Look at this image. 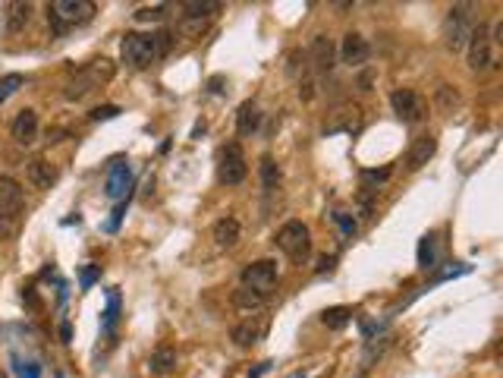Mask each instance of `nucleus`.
Here are the masks:
<instances>
[{"mask_svg":"<svg viewBox=\"0 0 503 378\" xmlns=\"http://www.w3.org/2000/svg\"><path fill=\"white\" fill-rule=\"evenodd\" d=\"M95 16V3L91 0H54L48 7V22L54 26L57 35H63L69 26H82Z\"/></svg>","mask_w":503,"mask_h":378,"instance_id":"nucleus-1","label":"nucleus"},{"mask_svg":"<svg viewBox=\"0 0 503 378\" xmlns=\"http://www.w3.org/2000/svg\"><path fill=\"white\" fill-rule=\"evenodd\" d=\"M274 243H277L280 252H286L292 261H302V259H308V252H312V230H308V224H302V221H286V224L277 230Z\"/></svg>","mask_w":503,"mask_h":378,"instance_id":"nucleus-2","label":"nucleus"},{"mask_svg":"<svg viewBox=\"0 0 503 378\" xmlns=\"http://www.w3.org/2000/svg\"><path fill=\"white\" fill-rule=\"evenodd\" d=\"M123 60L130 63L132 69H148L157 60V42L155 35L145 32H126L123 38Z\"/></svg>","mask_w":503,"mask_h":378,"instance_id":"nucleus-3","label":"nucleus"},{"mask_svg":"<svg viewBox=\"0 0 503 378\" xmlns=\"http://www.w3.org/2000/svg\"><path fill=\"white\" fill-rule=\"evenodd\" d=\"M472 13L466 3H459V7H450L447 19H443V38H447V48L450 51H459L469 44L472 38Z\"/></svg>","mask_w":503,"mask_h":378,"instance_id":"nucleus-4","label":"nucleus"},{"mask_svg":"<svg viewBox=\"0 0 503 378\" xmlns=\"http://www.w3.org/2000/svg\"><path fill=\"white\" fill-rule=\"evenodd\" d=\"M110 79H114V63L110 60H95L89 69H82L73 83L67 85V98H82L85 92H91L95 85H101V83H110Z\"/></svg>","mask_w":503,"mask_h":378,"instance_id":"nucleus-5","label":"nucleus"},{"mask_svg":"<svg viewBox=\"0 0 503 378\" xmlns=\"http://www.w3.org/2000/svg\"><path fill=\"white\" fill-rule=\"evenodd\" d=\"M274 284H277V261L274 259H258L242 268V287L255 290V293L267 296L274 290Z\"/></svg>","mask_w":503,"mask_h":378,"instance_id":"nucleus-6","label":"nucleus"},{"mask_svg":"<svg viewBox=\"0 0 503 378\" xmlns=\"http://www.w3.org/2000/svg\"><path fill=\"white\" fill-rule=\"evenodd\" d=\"M249 173V161H245V151L239 142H230L220 148V180L227 186H239Z\"/></svg>","mask_w":503,"mask_h":378,"instance_id":"nucleus-7","label":"nucleus"},{"mask_svg":"<svg viewBox=\"0 0 503 378\" xmlns=\"http://www.w3.org/2000/svg\"><path fill=\"white\" fill-rule=\"evenodd\" d=\"M390 108H394V114L403 120V123H418V120L425 117V101H422V95L412 89H396L394 95H390Z\"/></svg>","mask_w":503,"mask_h":378,"instance_id":"nucleus-8","label":"nucleus"},{"mask_svg":"<svg viewBox=\"0 0 503 378\" xmlns=\"http://www.w3.org/2000/svg\"><path fill=\"white\" fill-rule=\"evenodd\" d=\"M491 63H494L491 35H488V26L478 22V28H472V38H469V67L475 69V73H484Z\"/></svg>","mask_w":503,"mask_h":378,"instance_id":"nucleus-9","label":"nucleus"},{"mask_svg":"<svg viewBox=\"0 0 503 378\" xmlns=\"http://www.w3.org/2000/svg\"><path fill=\"white\" fill-rule=\"evenodd\" d=\"M22 208V186L13 177L0 173V218H16Z\"/></svg>","mask_w":503,"mask_h":378,"instance_id":"nucleus-10","label":"nucleus"},{"mask_svg":"<svg viewBox=\"0 0 503 378\" xmlns=\"http://www.w3.org/2000/svg\"><path fill=\"white\" fill-rule=\"evenodd\" d=\"M10 132H13V139L19 145H32L35 139H38V114H35L32 108L19 110L13 120V126H10Z\"/></svg>","mask_w":503,"mask_h":378,"instance_id":"nucleus-11","label":"nucleus"},{"mask_svg":"<svg viewBox=\"0 0 503 378\" xmlns=\"http://www.w3.org/2000/svg\"><path fill=\"white\" fill-rule=\"evenodd\" d=\"M434 151H437V139L434 136H418L412 142V148H409V155H406V167L409 171H422V167L434 158Z\"/></svg>","mask_w":503,"mask_h":378,"instance_id":"nucleus-12","label":"nucleus"},{"mask_svg":"<svg viewBox=\"0 0 503 378\" xmlns=\"http://www.w3.org/2000/svg\"><path fill=\"white\" fill-rule=\"evenodd\" d=\"M340 57L349 67H362L368 60V42L359 32H346L343 35V44H340Z\"/></svg>","mask_w":503,"mask_h":378,"instance_id":"nucleus-13","label":"nucleus"},{"mask_svg":"<svg viewBox=\"0 0 503 378\" xmlns=\"http://www.w3.org/2000/svg\"><path fill=\"white\" fill-rule=\"evenodd\" d=\"M130 186H132V173L126 164H114L107 173V196L114 202H123V196H130Z\"/></svg>","mask_w":503,"mask_h":378,"instance_id":"nucleus-14","label":"nucleus"},{"mask_svg":"<svg viewBox=\"0 0 503 378\" xmlns=\"http://www.w3.org/2000/svg\"><path fill=\"white\" fill-rule=\"evenodd\" d=\"M148 369H151V375L155 378H167V375H173L177 372V350L173 347H157L155 353H151V359H148Z\"/></svg>","mask_w":503,"mask_h":378,"instance_id":"nucleus-15","label":"nucleus"},{"mask_svg":"<svg viewBox=\"0 0 503 378\" xmlns=\"http://www.w3.org/2000/svg\"><path fill=\"white\" fill-rule=\"evenodd\" d=\"M312 63L318 73H330L333 69V42L327 38V35H315L312 38Z\"/></svg>","mask_w":503,"mask_h":378,"instance_id":"nucleus-16","label":"nucleus"},{"mask_svg":"<svg viewBox=\"0 0 503 378\" xmlns=\"http://www.w3.org/2000/svg\"><path fill=\"white\" fill-rule=\"evenodd\" d=\"M214 243H218L220 249H233L239 243V237H242V227H239V221L236 218H230V214H227V218H220L218 224H214Z\"/></svg>","mask_w":503,"mask_h":378,"instance_id":"nucleus-17","label":"nucleus"},{"mask_svg":"<svg viewBox=\"0 0 503 378\" xmlns=\"http://www.w3.org/2000/svg\"><path fill=\"white\" fill-rule=\"evenodd\" d=\"M26 177H28V183H32L35 189H51V183L57 180V171L44 158H32L26 164Z\"/></svg>","mask_w":503,"mask_h":378,"instance_id":"nucleus-18","label":"nucleus"},{"mask_svg":"<svg viewBox=\"0 0 503 378\" xmlns=\"http://www.w3.org/2000/svg\"><path fill=\"white\" fill-rule=\"evenodd\" d=\"M261 123V114H258V104L255 101H242L239 104V114H236V132L239 136H251L258 130Z\"/></svg>","mask_w":503,"mask_h":378,"instance_id":"nucleus-19","label":"nucleus"},{"mask_svg":"<svg viewBox=\"0 0 503 378\" xmlns=\"http://www.w3.org/2000/svg\"><path fill=\"white\" fill-rule=\"evenodd\" d=\"M28 16H32V7H28V3H7V16H3L7 35H19L22 28L28 26Z\"/></svg>","mask_w":503,"mask_h":378,"instance_id":"nucleus-20","label":"nucleus"},{"mask_svg":"<svg viewBox=\"0 0 503 378\" xmlns=\"http://www.w3.org/2000/svg\"><path fill=\"white\" fill-rule=\"evenodd\" d=\"M265 302H267V296L255 293V290H249V287H239L236 293H233V306L242 312H258Z\"/></svg>","mask_w":503,"mask_h":378,"instance_id":"nucleus-21","label":"nucleus"},{"mask_svg":"<svg viewBox=\"0 0 503 378\" xmlns=\"http://www.w3.org/2000/svg\"><path fill=\"white\" fill-rule=\"evenodd\" d=\"M218 10H220L218 0H204V3H198V0H189V3H183L186 19H208V16L218 13Z\"/></svg>","mask_w":503,"mask_h":378,"instance_id":"nucleus-22","label":"nucleus"},{"mask_svg":"<svg viewBox=\"0 0 503 378\" xmlns=\"http://www.w3.org/2000/svg\"><path fill=\"white\" fill-rule=\"evenodd\" d=\"M230 337L236 341V347H251L261 337V328L258 325H251V322H242V325H236V328L230 331Z\"/></svg>","mask_w":503,"mask_h":378,"instance_id":"nucleus-23","label":"nucleus"},{"mask_svg":"<svg viewBox=\"0 0 503 378\" xmlns=\"http://www.w3.org/2000/svg\"><path fill=\"white\" fill-rule=\"evenodd\" d=\"M258 171H261V186H265L267 193H271V189H277V183H280V167H277V161H274L271 155H265V158H261Z\"/></svg>","mask_w":503,"mask_h":378,"instance_id":"nucleus-24","label":"nucleus"},{"mask_svg":"<svg viewBox=\"0 0 503 378\" xmlns=\"http://www.w3.org/2000/svg\"><path fill=\"white\" fill-rule=\"evenodd\" d=\"M349 318H353V312H349L346 306H333V309H327L324 316H321V322H324L327 328L340 331V328H346V325H349Z\"/></svg>","mask_w":503,"mask_h":378,"instance_id":"nucleus-25","label":"nucleus"},{"mask_svg":"<svg viewBox=\"0 0 503 378\" xmlns=\"http://www.w3.org/2000/svg\"><path fill=\"white\" fill-rule=\"evenodd\" d=\"M22 85H26V79H22L19 73H7V76H3V79H0V104L7 101V98H13Z\"/></svg>","mask_w":503,"mask_h":378,"instance_id":"nucleus-26","label":"nucleus"},{"mask_svg":"<svg viewBox=\"0 0 503 378\" xmlns=\"http://www.w3.org/2000/svg\"><path fill=\"white\" fill-rule=\"evenodd\" d=\"M418 265L422 268H431L434 265V237H422V246H418Z\"/></svg>","mask_w":503,"mask_h":378,"instance_id":"nucleus-27","label":"nucleus"},{"mask_svg":"<svg viewBox=\"0 0 503 378\" xmlns=\"http://www.w3.org/2000/svg\"><path fill=\"white\" fill-rule=\"evenodd\" d=\"M164 10L167 7H142V10H136V19L139 22H157L164 16Z\"/></svg>","mask_w":503,"mask_h":378,"instance_id":"nucleus-28","label":"nucleus"},{"mask_svg":"<svg viewBox=\"0 0 503 378\" xmlns=\"http://www.w3.org/2000/svg\"><path fill=\"white\" fill-rule=\"evenodd\" d=\"M116 114H120V108H116V104H101V108H95L89 114L91 120H114Z\"/></svg>","mask_w":503,"mask_h":378,"instance_id":"nucleus-29","label":"nucleus"},{"mask_svg":"<svg viewBox=\"0 0 503 378\" xmlns=\"http://www.w3.org/2000/svg\"><path fill=\"white\" fill-rule=\"evenodd\" d=\"M333 221L340 224V230H343V234H346V237H355V221L349 218L346 212H337V214H333Z\"/></svg>","mask_w":503,"mask_h":378,"instance_id":"nucleus-30","label":"nucleus"},{"mask_svg":"<svg viewBox=\"0 0 503 378\" xmlns=\"http://www.w3.org/2000/svg\"><path fill=\"white\" fill-rule=\"evenodd\" d=\"M437 98H441L443 108H453V104L459 101V98H456V92L450 89V85H441V89H437Z\"/></svg>","mask_w":503,"mask_h":378,"instance_id":"nucleus-31","label":"nucleus"},{"mask_svg":"<svg viewBox=\"0 0 503 378\" xmlns=\"http://www.w3.org/2000/svg\"><path fill=\"white\" fill-rule=\"evenodd\" d=\"M95 275H98L95 268H85V271H82V284H85V287H89V284L95 281Z\"/></svg>","mask_w":503,"mask_h":378,"instance_id":"nucleus-32","label":"nucleus"},{"mask_svg":"<svg viewBox=\"0 0 503 378\" xmlns=\"http://www.w3.org/2000/svg\"><path fill=\"white\" fill-rule=\"evenodd\" d=\"M330 265H333V259H330V255H324V259H318V271L330 268Z\"/></svg>","mask_w":503,"mask_h":378,"instance_id":"nucleus-33","label":"nucleus"}]
</instances>
